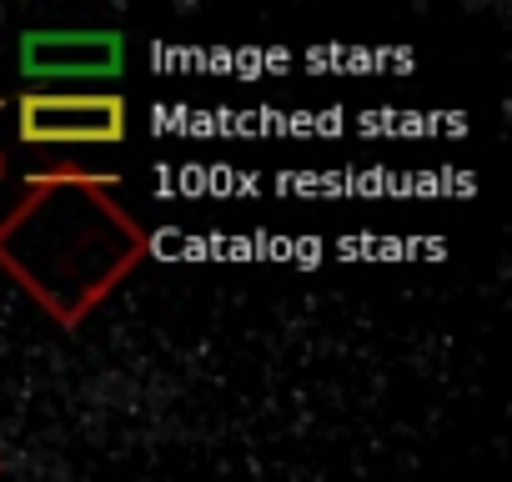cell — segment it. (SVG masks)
<instances>
[{
	"mask_svg": "<svg viewBox=\"0 0 512 482\" xmlns=\"http://www.w3.org/2000/svg\"><path fill=\"white\" fill-rule=\"evenodd\" d=\"M146 257L151 231L106 171H31L0 211V277L61 332H81Z\"/></svg>",
	"mask_w": 512,
	"mask_h": 482,
	"instance_id": "cell-1",
	"label": "cell"
},
{
	"mask_svg": "<svg viewBox=\"0 0 512 482\" xmlns=\"http://www.w3.org/2000/svg\"><path fill=\"white\" fill-rule=\"evenodd\" d=\"M21 146H121L131 136V106L121 91H41L16 96Z\"/></svg>",
	"mask_w": 512,
	"mask_h": 482,
	"instance_id": "cell-2",
	"label": "cell"
},
{
	"mask_svg": "<svg viewBox=\"0 0 512 482\" xmlns=\"http://www.w3.org/2000/svg\"><path fill=\"white\" fill-rule=\"evenodd\" d=\"M126 66L121 31H26L21 71L26 81H111Z\"/></svg>",
	"mask_w": 512,
	"mask_h": 482,
	"instance_id": "cell-3",
	"label": "cell"
},
{
	"mask_svg": "<svg viewBox=\"0 0 512 482\" xmlns=\"http://www.w3.org/2000/svg\"><path fill=\"white\" fill-rule=\"evenodd\" d=\"M0 477H6V462H0Z\"/></svg>",
	"mask_w": 512,
	"mask_h": 482,
	"instance_id": "cell-4",
	"label": "cell"
}]
</instances>
